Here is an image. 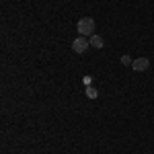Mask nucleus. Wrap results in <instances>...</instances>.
<instances>
[{"label":"nucleus","instance_id":"4","mask_svg":"<svg viewBox=\"0 0 154 154\" xmlns=\"http://www.w3.org/2000/svg\"><path fill=\"white\" fill-rule=\"evenodd\" d=\"M88 41H91V45H93V48H97V49H101L103 48V37L101 35H91V39H88Z\"/></svg>","mask_w":154,"mask_h":154},{"label":"nucleus","instance_id":"5","mask_svg":"<svg viewBox=\"0 0 154 154\" xmlns=\"http://www.w3.org/2000/svg\"><path fill=\"white\" fill-rule=\"evenodd\" d=\"M86 97H88V99H97V97H99L95 86H86Z\"/></svg>","mask_w":154,"mask_h":154},{"label":"nucleus","instance_id":"3","mask_svg":"<svg viewBox=\"0 0 154 154\" xmlns=\"http://www.w3.org/2000/svg\"><path fill=\"white\" fill-rule=\"evenodd\" d=\"M148 66H150V60L148 58H138V60H134V64H131V68H134L136 72L148 70Z\"/></svg>","mask_w":154,"mask_h":154},{"label":"nucleus","instance_id":"1","mask_svg":"<svg viewBox=\"0 0 154 154\" xmlns=\"http://www.w3.org/2000/svg\"><path fill=\"white\" fill-rule=\"evenodd\" d=\"M76 27H78V33H80L82 37L95 35V19H91V17H82Z\"/></svg>","mask_w":154,"mask_h":154},{"label":"nucleus","instance_id":"7","mask_svg":"<svg viewBox=\"0 0 154 154\" xmlns=\"http://www.w3.org/2000/svg\"><path fill=\"white\" fill-rule=\"evenodd\" d=\"M82 80H84V84H86V86H93V76H84Z\"/></svg>","mask_w":154,"mask_h":154},{"label":"nucleus","instance_id":"2","mask_svg":"<svg viewBox=\"0 0 154 154\" xmlns=\"http://www.w3.org/2000/svg\"><path fill=\"white\" fill-rule=\"evenodd\" d=\"M88 45H91V41H88L86 37H82V35L76 37V39L72 41V49H74L76 54H84V51L88 49Z\"/></svg>","mask_w":154,"mask_h":154},{"label":"nucleus","instance_id":"6","mask_svg":"<svg viewBox=\"0 0 154 154\" xmlns=\"http://www.w3.org/2000/svg\"><path fill=\"white\" fill-rule=\"evenodd\" d=\"M121 64H123V66H131V64H134V60H131L130 56H121Z\"/></svg>","mask_w":154,"mask_h":154}]
</instances>
